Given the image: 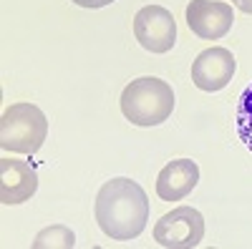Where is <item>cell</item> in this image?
<instances>
[{
    "mask_svg": "<svg viewBox=\"0 0 252 249\" xmlns=\"http://www.w3.org/2000/svg\"><path fill=\"white\" fill-rule=\"evenodd\" d=\"M76 244V237L68 226L63 224H53V226H46V229H40L33 239V249H71Z\"/></svg>",
    "mask_w": 252,
    "mask_h": 249,
    "instance_id": "10",
    "label": "cell"
},
{
    "mask_svg": "<svg viewBox=\"0 0 252 249\" xmlns=\"http://www.w3.org/2000/svg\"><path fill=\"white\" fill-rule=\"evenodd\" d=\"M48 118L35 103H13L0 118V146L10 154H35L46 143Z\"/></svg>",
    "mask_w": 252,
    "mask_h": 249,
    "instance_id": "3",
    "label": "cell"
},
{
    "mask_svg": "<svg viewBox=\"0 0 252 249\" xmlns=\"http://www.w3.org/2000/svg\"><path fill=\"white\" fill-rule=\"evenodd\" d=\"M199 184V166L192 159H174L157 176V194L161 201H179Z\"/></svg>",
    "mask_w": 252,
    "mask_h": 249,
    "instance_id": "9",
    "label": "cell"
},
{
    "mask_svg": "<svg viewBox=\"0 0 252 249\" xmlns=\"http://www.w3.org/2000/svg\"><path fill=\"white\" fill-rule=\"evenodd\" d=\"M235 71H237V60H235L232 51H227L222 46H215V48L202 51L194 58L192 83L204 93H217L232 81Z\"/></svg>",
    "mask_w": 252,
    "mask_h": 249,
    "instance_id": "7",
    "label": "cell"
},
{
    "mask_svg": "<svg viewBox=\"0 0 252 249\" xmlns=\"http://www.w3.org/2000/svg\"><path fill=\"white\" fill-rule=\"evenodd\" d=\"M204 239V217L194 206H177L154 224V242L166 249H194Z\"/></svg>",
    "mask_w": 252,
    "mask_h": 249,
    "instance_id": "4",
    "label": "cell"
},
{
    "mask_svg": "<svg viewBox=\"0 0 252 249\" xmlns=\"http://www.w3.org/2000/svg\"><path fill=\"white\" fill-rule=\"evenodd\" d=\"M94 212L103 234L116 242H129L146 229L149 199L134 179L116 176L103 181V186L96 194Z\"/></svg>",
    "mask_w": 252,
    "mask_h": 249,
    "instance_id": "1",
    "label": "cell"
},
{
    "mask_svg": "<svg viewBox=\"0 0 252 249\" xmlns=\"http://www.w3.org/2000/svg\"><path fill=\"white\" fill-rule=\"evenodd\" d=\"M134 35L149 53H169L177 43L174 15L164 5H144L134 15Z\"/></svg>",
    "mask_w": 252,
    "mask_h": 249,
    "instance_id": "5",
    "label": "cell"
},
{
    "mask_svg": "<svg viewBox=\"0 0 252 249\" xmlns=\"http://www.w3.org/2000/svg\"><path fill=\"white\" fill-rule=\"evenodd\" d=\"M174 111V91L157 76L134 78L121 93V113L134 126H159Z\"/></svg>",
    "mask_w": 252,
    "mask_h": 249,
    "instance_id": "2",
    "label": "cell"
},
{
    "mask_svg": "<svg viewBox=\"0 0 252 249\" xmlns=\"http://www.w3.org/2000/svg\"><path fill=\"white\" fill-rule=\"evenodd\" d=\"M235 121H237V136L242 141V146L247 151H252V83L242 91V96L237 101Z\"/></svg>",
    "mask_w": 252,
    "mask_h": 249,
    "instance_id": "11",
    "label": "cell"
},
{
    "mask_svg": "<svg viewBox=\"0 0 252 249\" xmlns=\"http://www.w3.org/2000/svg\"><path fill=\"white\" fill-rule=\"evenodd\" d=\"M71 3H76L78 8H89V10H96V8H106V5H111L114 0H71Z\"/></svg>",
    "mask_w": 252,
    "mask_h": 249,
    "instance_id": "12",
    "label": "cell"
},
{
    "mask_svg": "<svg viewBox=\"0 0 252 249\" xmlns=\"http://www.w3.org/2000/svg\"><path fill=\"white\" fill-rule=\"evenodd\" d=\"M38 189V174L31 164L0 159V201L5 206L28 201Z\"/></svg>",
    "mask_w": 252,
    "mask_h": 249,
    "instance_id": "8",
    "label": "cell"
},
{
    "mask_svg": "<svg viewBox=\"0 0 252 249\" xmlns=\"http://www.w3.org/2000/svg\"><path fill=\"white\" fill-rule=\"evenodd\" d=\"M232 5L237 10H242L245 15H252V0H232Z\"/></svg>",
    "mask_w": 252,
    "mask_h": 249,
    "instance_id": "13",
    "label": "cell"
},
{
    "mask_svg": "<svg viewBox=\"0 0 252 249\" xmlns=\"http://www.w3.org/2000/svg\"><path fill=\"white\" fill-rule=\"evenodd\" d=\"M232 5L222 0H189L187 26L202 40H220L232 30Z\"/></svg>",
    "mask_w": 252,
    "mask_h": 249,
    "instance_id": "6",
    "label": "cell"
}]
</instances>
